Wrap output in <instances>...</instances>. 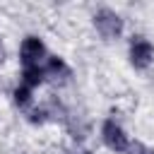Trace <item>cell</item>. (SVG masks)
Listing matches in <instances>:
<instances>
[{"instance_id": "cell-1", "label": "cell", "mask_w": 154, "mask_h": 154, "mask_svg": "<svg viewBox=\"0 0 154 154\" xmlns=\"http://www.w3.org/2000/svg\"><path fill=\"white\" fill-rule=\"evenodd\" d=\"M94 24H96V29L103 38H116L123 31V19L113 10H99L94 14Z\"/></svg>"}, {"instance_id": "cell-2", "label": "cell", "mask_w": 154, "mask_h": 154, "mask_svg": "<svg viewBox=\"0 0 154 154\" xmlns=\"http://www.w3.org/2000/svg\"><path fill=\"white\" fill-rule=\"evenodd\" d=\"M101 135H103L106 147L113 149V152H125V149L130 147V144H128V137H125V132H123V128H120L116 120H106Z\"/></svg>"}, {"instance_id": "cell-3", "label": "cell", "mask_w": 154, "mask_h": 154, "mask_svg": "<svg viewBox=\"0 0 154 154\" xmlns=\"http://www.w3.org/2000/svg\"><path fill=\"white\" fill-rule=\"evenodd\" d=\"M43 53H46V48H43V43H41L36 36H26V38L22 41L19 55H22L24 67H38V60L43 58Z\"/></svg>"}, {"instance_id": "cell-4", "label": "cell", "mask_w": 154, "mask_h": 154, "mask_svg": "<svg viewBox=\"0 0 154 154\" xmlns=\"http://www.w3.org/2000/svg\"><path fill=\"white\" fill-rule=\"evenodd\" d=\"M152 55H154V48L147 38L142 36H135L132 43H130V63L135 67H147L152 63Z\"/></svg>"}, {"instance_id": "cell-5", "label": "cell", "mask_w": 154, "mask_h": 154, "mask_svg": "<svg viewBox=\"0 0 154 154\" xmlns=\"http://www.w3.org/2000/svg\"><path fill=\"white\" fill-rule=\"evenodd\" d=\"M43 77H48V79L55 82V84H65L67 77H70V67H67L60 58H48L46 70H43Z\"/></svg>"}, {"instance_id": "cell-6", "label": "cell", "mask_w": 154, "mask_h": 154, "mask_svg": "<svg viewBox=\"0 0 154 154\" xmlns=\"http://www.w3.org/2000/svg\"><path fill=\"white\" fill-rule=\"evenodd\" d=\"M43 82V70L41 67H24V72H22V84L24 87H38Z\"/></svg>"}, {"instance_id": "cell-7", "label": "cell", "mask_w": 154, "mask_h": 154, "mask_svg": "<svg viewBox=\"0 0 154 154\" xmlns=\"http://www.w3.org/2000/svg\"><path fill=\"white\" fill-rule=\"evenodd\" d=\"M14 103H17V106H26V103H29V87L22 84V87L14 89Z\"/></svg>"}, {"instance_id": "cell-8", "label": "cell", "mask_w": 154, "mask_h": 154, "mask_svg": "<svg viewBox=\"0 0 154 154\" xmlns=\"http://www.w3.org/2000/svg\"><path fill=\"white\" fill-rule=\"evenodd\" d=\"M130 154H154V152H152V149H147L144 144L135 142V144H130Z\"/></svg>"}, {"instance_id": "cell-9", "label": "cell", "mask_w": 154, "mask_h": 154, "mask_svg": "<svg viewBox=\"0 0 154 154\" xmlns=\"http://www.w3.org/2000/svg\"><path fill=\"white\" fill-rule=\"evenodd\" d=\"M5 60V48H2V43H0V63Z\"/></svg>"}]
</instances>
